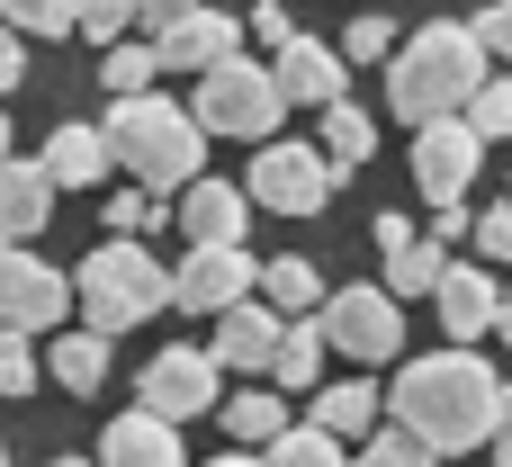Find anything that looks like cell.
Listing matches in <instances>:
<instances>
[{
	"mask_svg": "<svg viewBox=\"0 0 512 467\" xmlns=\"http://www.w3.org/2000/svg\"><path fill=\"white\" fill-rule=\"evenodd\" d=\"M495 405H504V378H495L468 342L405 360V378L387 387V423H405L432 459H468V450H486V441H495Z\"/></svg>",
	"mask_w": 512,
	"mask_h": 467,
	"instance_id": "cell-1",
	"label": "cell"
},
{
	"mask_svg": "<svg viewBox=\"0 0 512 467\" xmlns=\"http://www.w3.org/2000/svg\"><path fill=\"white\" fill-rule=\"evenodd\" d=\"M486 72H495V63H486L477 27H468V18H432V27H414V36H396V54H387V108H396L405 126L459 117Z\"/></svg>",
	"mask_w": 512,
	"mask_h": 467,
	"instance_id": "cell-2",
	"label": "cell"
},
{
	"mask_svg": "<svg viewBox=\"0 0 512 467\" xmlns=\"http://www.w3.org/2000/svg\"><path fill=\"white\" fill-rule=\"evenodd\" d=\"M99 135H108V153L135 171V189H153V198H171V189H189V180L207 171V126H198L180 99H162V90L117 99V108L99 117Z\"/></svg>",
	"mask_w": 512,
	"mask_h": 467,
	"instance_id": "cell-3",
	"label": "cell"
},
{
	"mask_svg": "<svg viewBox=\"0 0 512 467\" xmlns=\"http://www.w3.org/2000/svg\"><path fill=\"white\" fill-rule=\"evenodd\" d=\"M72 306H81L90 333H135V324H153V315L171 306V270L153 261V243L108 234V243L72 270Z\"/></svg>",
	"mask_w": 512,
	"mask_h": 467,
	"instance_id": "cell-4",
	"label": "cell"
},
{
	"mask_svg": "<svg viewBox=\"0 0 512 467\" xmlns=\"http://www.w3.org/2000/svg\"><path fill=\"white\" fill-rule=\"evenodd\" d=\"M189 117H198L207 135H234V144H270V135H279V117H288V99H279L270 63H243V54H225V63H207V72H198V99H189Z\"/></svg>",
	"mask_w": 512,
	"mask_h": 467,
	"instance_id": "cell-5",
	"label": "cell"
},
{
	"mask_svg": "<svg viewBox=\"0 0 512 467\" xmlns=\"http://www.w3.org/2000/svg\"><path fill=\"white\" fill-rule=\"evenodd\" d=\"M333 162L297 135H270V144H252V180H243V198H252V216H324L333 207Z\"/></svg>",
	"mask_w": 512,
	"mask_h": 467,
	"instance_id": "cell-6",
	"label": "cell"
},
{
	"mask_svg": "<svg viewBox=\"0 0 512 467\" xmlns=\"http://www.w3.org/2000/svg\"><path fill=\"white\" fill-rule=\"evenodd\" d=\"M315 324H324V342L342 351V360H360V369H387L396 351H405V306L387 297V288H324V306H315Z\"/></svg>",
	"mask_w": 512,
	"mask_h": 467,
	"instance_id": "cell-7",
	"label": "cell"
},
{
	"mask_svg": "<svg viewBox=\"0 0 512 467\" xmlns=\"http://www.w3.org/2000/svg\"><path fill=\"white\" fill-rule=\"evenodd\" d=\"M216 396H225V369H216L198 342L153 351V360H144V378H135V405H144V414H162V423H198V414H216Z\"/></svg>",
	"mask_w": 512,
	"mask_h": 467,
	"instance_id": "cell-8",
	"label": "cell"
},
{
	"mask_svg": "<svg viewBox=\"0 0 512 467\" xmlns=\"http://www.w3.org/2000/svg\"><path fill=\"white\" fill-rule=\"evenodd\" d=\"M252 288H261V261L243 243H189V261L171 270V306H189V315H225Z\"/></svg>",
	"mask_w": 512,
	"mask_h": 467,
	"instance_id": "cell-9",
	"label": "cell"
},
{
	"mask_svg": "<svg viewBox=\"0 0 512 467\" xmlns=\"http://www.w3.org/2000/svg\"><path fill=\"white\" fill-rule=\"evenodd\" d=\"M72 315V279L54 261H36L27 243H0V324L18 333H54Z\"/></svg>",
	"mask_w": 512,
	"mask_h": 467,
	"instance_id": "cell-10",
	"label": "cell"
},
{
	"mask_svg": "<svg viewBox=\"0 0 512 467\" xmlns=\"http://www.w3.org/2000/svg\"><path fill=\"white\" fill-rule=\"evenodd\" d=\"M477 162H486V144L468 135V117H432V126L414 135V189H423L432 207H468Z\"/></svg>",
	"mask_w": 512,
	"mask_h": 467,
	"instance_id": "cell-11",
	"label": "cell"
},
{
	"mask_svg": "<svg viewBox=\"0 0 512 467\" xmlns=\"http://www.w3.org/2000/svg\"><path fill=\"white\" fill-rule=\"evenodd\" d=\"M270 81H279L288 108H333V99H351V63H342V45H324V36H288V45L270 54Z\"/></svg>",
	"mask_w": 512,
	"mask_h": 467,
	"instance_id": "cell-12",
	"label": "cell"
},
{
	"mask_svg": "<svg viewBox=\"0 0 512 467\" xmlns=\"http://www.w3.org/2000/svg\"><path fill=\"white\" fill-rule=\"evenodd\" d=\"M225 54H243V18H225V9H180L171 27H153V63L162 72H207V63H225Z\"/></svg>",
	"mask_w": 512,
	"mask_h": 467,
	"instance_id": "cell-13",
	"label": "cell"
},
{
	"mask_svg": "<svg viewBox=\"0 0 512 467\" xmlns=\"http://www.w3.org/2000/svg\"><path fill=\"white\" fill-rule=\"evenodd\" d=\"M432 306H441V333H450V342H477V333H495V306H504V288H495V261H441V288H432Z\"/></svg>",
	"mask_w": 512,
	"mask_h": 467,
	"instance_id": "cell-14",
	"label": "cell"
},
{
	"mask_svg": "<svg viewBox=\"0 0 512 467\" xmlns=\"http://www.w3.org/2000/svg\"><path fill=\"white\" fill-rule=\"evenodd\" d=\"M171 225L189 234V243H243V225H252V198L234 189V180H189L180 189V207H171Z\"/></svg>",
	"mask_w": 512,
	"mask_h": 467,
	"instance_id": "cell-15",
	"label": "cell"
},
{
	"mask_svg": "<svg viewBox=\"0 0 512 467\" xmlns=\"http://www.w3.org/2000/svg\"><path fill=\"white\" fill-rule=\"evenodd\" d=\"M36 162H45V180H54V189H99V180L117 171V153H108V135H99L90 117H63V126L45 135V153H36Z\"/></svg>",
	"mask_w": 512,
	"mask_h": 467,
	"instance_id": "cell-16",
	"label": "cell"
},
{
	"mask_svg": "<svg viewBox=\"0 0 512 467\" xmlns=\"http://www.w3.org/2000/svg\"><path fill=\"white\" fill-rule=\"evenodd\" d=\"M270 351H279V306L243 297V306H225V315H216V342H207V360H216V369H270Z\"/></svg>",
	"mask_w": 512,
	"mask_h": 467,
	"instance_id": "cell-17",
	"label": "cell"
},
{
	"mask_svg": "<svg viewBox=\"0 0 512 467\" xmlns=\"http://www.w3.org/2000/svg\"><path fill=\"white\" fill-rule=\"evenodd\" d=\"M99 467H189L180 459V423H162V414H117L108 432H99Z\"/></svg>",
	"mask_w": 512,
	"mask_h": 467,
	"instance_id": "cell-18",
	"label": "cell"
},
{
	"mask_svg": "<svg viewBox=\"0 0 512 467\" xmlns=\"http://www.w3.org/2000/svg\"><path fill=\"white\" fill-rule=\"evenodd\" d=\"M54 180H45V162H0V243H36L45 234V216H54Z\"/></svg>",
	"mask_w": 512,
	"mask_h": 467,
	"instance_id": "cell-19",
	"label": "cell"
},
{
	"mask_svg": "<svg viewBox=\"0 0 512 467\" xmlns=\"http://www.w3.org/2000/svg\"><path fill=\"white\" fill-rule=\"evenodd\" d=\"M378 414H387V396H378V378H342V387H324L315 396V432H333V441H369L378 432Z\"/></svg>",
	"mask_w": 512,
	"mask_h": 467,
	"instance_id": "cell-20",
	"label": "cell"
},
{
	"mask_svg": "<svg viewBox=\"0 0 512 467\" xmlns=\"http://www.w3.org/2000/svg\"><path fill=\"white\" fill-rule=\"evenodd\" d=\"M45 378H54V387H72V396H99V387H108V333H90V324L54 333V351H45Z\"/></svg>",
	"mask_w": 512,
	"mask_h": 467,
	"instance_id": "cell-21",
	"label": "cell"
},
{
	"mask_svg": "<svg viewBox=\"0 0 512 467\" xmlns=\"http://www.w3.org/2000/svg\"><path fill=\"white\" fill-rule=\"evenodd\" d=\"M324 351H333V342H324V324H315V315H279L270 378H279V387H315V378H324Z\"/></svg>",
	"mask_w": 512,
	"mask_h": 467,
	"instance_id": "cell-22",
	"label": "cell"
},
{
	"mask_svg": "<svg viewBox=\"0 0 512 467\" xmlns=\"http://www.w3.org/2000/svg\"><path fill=\"white\" fill-rule=\"evenodd\" d=\"M315 117H324V144H315V153H324L333 171H360V162L378 153V126H369V108L333 99V108H315Z\"/></svg>",
	"mask_w": 512,
	"mask_h": 467,
	"instance_id": "cell-23",
	"label": "cell"
},
{
	"mask_svg": "<svg viewBox=\"0 0 512 467\" xmlns=\"http://www.w3.org/2000/svg\"><path fill=\"white\" fill-rule=\"evenodd\" d=\"M261 306H279V315H315V306H324V270H315L306 252L261 261Z\"/></svg>",
	"mask_w": 512,
	"mask_h": 467,
	"instance_id": "cell-24",
	"label": "cell"
},
{
	"mask_svg": "<svg viewBox=\"0 0 512 467\" xmlns=\"http://www.w3.org/2000/svg\"><path fill=\"white\" fill-rule=\"evenodd\" d=\"M261 467H351V459H342L333 432H315V423H279V432L261 441Z\"/></svg>",
	"mask_w": 512,
	"mask_h": 467,
	"instance_id": "cell-25",
	"label": "cell"
},
{
	"mask_svg": "<svg viewBox=\"0 0 512 467\" xmlns=\"http://www.w3.org/2000/svg\"><path fill=\"white\" fill-rule=\"evenodd\" d=\"M441 261H450V252L414 234L405 252H387V297H396V306H405V297H432V288H441Z\"/></svg>",
	"mask_w": 512,
	"mask_h": 467,
	"instance_id": "cell-26",
	"label": "cell"
},
{
	"mask_svg": "<svg viewBox=\"0 0 512 467\" xmlns=\"http://www.w3.org/2000/svg\"><path fill=\"white\" fill-rule=\"evenodd\" d=\"M459 117H468V135H477V144H504V135H512V81H504V72H486V81L468 90V108H459Z\"/></svg>",
	"mask_w": 512,
	"mask_h": 467,
	"instance_id": "cell-27",
	"label": "cell"
},
{
	"mask_svg": "<svg viewBox=\"0 0 512 467\" xmlns=\"http://www.w3.org/2000/svg\"><path fill=\"white\" fill-rule=\"evenodd\" d=\"M99 216H108V234H126V243H144L153 225H171V207H162L153 189H117V198H108Z\"/></svg>",
	"mask_w": 512,
	"mask_h": 467,
	"instance_id": "cell-28",
	"label": "cell"
},
{
	"mask_svg": "<svg viewBox=\"0 0 512 467\" xmlns=\"http://www.w3.org/2000/svg\"><path fill=\"white\" fill-rule=\"evenodd\" d=\"M279 423H288V414H279V396H234V405H225V441H234V450H261Z\"/></svg>",
	"mask_w": 512,
	"mask_h": 467,
	"instance_id": "cell-29",
	"label": "cell"
},
{
	"mask_svg": "<svg viewBox=\"0 0 512 467\" xmlns=\"http://www.w3.org/2000/svg\"><path fill=\"white\" fill-rule=\"evenodd\" d=\"M351 467H441V459H432L405 423H378V432L360 441V459H351Z\"/></svg>",
	"mask_w": 512,
	"mask_h": 467,
	"instance_id": "cell-30",
	"label": "cell"
},
{
	"mask_svg": "<svg viewBox=\"0 0 512 467\" xmlns=\"http://www.w3.org/2000/svg\"><path fill=\"white\" fill-rule=\"evenodd\" d=\"M153 72H162V63H153V45H126V36H117V45H108V63H99V81H108L117 99L153 90Z\"/></svg>",
	"mask_w": 512,
	"mask_h": 467,
	"instance_id": "cell-31",
	"label": "cell"
},
{
	"mask_svg": "<svg viewBox=\"0 0 512 467\" xmlns=\"http://www.w3.org/2000/svg\"><path fill=\"white\" fill-rule=\"evenodd\" d=\"M135 27V9L126 0H72V36H90V45H117Z\"/></svg>",
	"mask_w": 512,
	"mask_h": 467,
	"instance_id": "cell-32",
	"label": "cell"
},
{
	"mask_svg": "<svg viewBox=\"0 0 512 467\" xmlns=\"http://www.w3.org/2000/svg\"><path fill=\"white\" fill-rule=\"evenodd\" d=\"M36 378H45V360L27 351V333H18V324H0V396H27Z\"/></svg>",
	"mask_w": 512,
	"mask_h": 467,
	"instance_id": "cell-33",
	"label": "cell"
},
{
	"mask_svg": "<svg viewBox=\"0 0 512 467\" xmlns=\"http://www.w3.org/2000/svg\"><path fill=\"white\" fill-rule=\"evenodd\" d=\"M0 18L18 36H72V0H0Z\"/></svg>",
	"mask_w": 512,
	"mask_h": 467,
	"instance_id": "cell-34",
	"label": "cell"
},
{
	"mask_svg": "<svg viewBox=\"0 0 512 467\" xmlns=\"http://www.w3.org/2000/svg\"><path fill=\"white\" fill-rule=\"evenodd\" d=\"M387 54H396V27H387L378 9H360L351 36H342V63H387Z\"/></svg>",
	"mask_w": 512,
	"mask_h": 467,
	"instance_id": "cell-35",
	"label": "cell"
},
{
	"mask_svg": "<svg viewBox=\"0 0 512 467\" xmlns=\"http://www.w3.org/2000/svg\"><path fill=\"white\" fill-rule=\"evenodd\" d=\"M468 243H477V261H512V198H495V207H477Z\"/></svg>",
	"mask_w": 512,
	"mask_h": 467,
	"instance_id": "cell-36",
	"label": "cell"
},
{
	"mask_svg": "<svg viewBox=\"0 0 512 467\" xmlns=\"http://www.w3.org/2000/svg\"><path fill=\"white\" fill-rule=\"evenodd\" d=\"M468 27H477V45H486V63H512V0H486V9H477Z\"/></svg>",
	"mask_w": 512,
	"mask_h": 467,
	"instance_id": "cell-37",
	"label": "cell"
},
{
	"mask_svg": "<svg viewBox=\"0 0 512 467\" xmlns=\"http://www.w3.org/2000/svg\"><path fill=\"white\" fill-rule=\"evenodd\" d=\"M243 36H261V45H270V54H279V45H288V36H297V27H288V9H279V0H261V9H252V18H243Z\"/></svg>",
	"mask_w": 512,
	"mask_h": 467,
	"instance_id": "cell-38",
	"label": "cell"
},
{
	"mask_svg": "<svg viewBox=\"0 0 512 467\" xmlns=\"http://www.w3.org/2000/svg\"><path fill=\"white\" fill-rule=\"evenodd\" d=\"M18 81H27V36H18V27L0 18V99H9Z\"/></svg>",
	"mask_w": 512,
	"mask_h": 467,
	"instance_id": "cell-39",
	"label": "cell"
},
{
	"mask_svg": "<svg viewBox=\"0 0 512 467\" xmlns=\"http://www.w3.org/2000/svg\"><path fill=\"white\" fill-rule=\"evenodd\" d=\"M468 225H477V207H432V243H468Z\"/></svg>",
	"mask_w": 512,
	"mask_h": 467,
	"instance_id": "cell-40",
	"label": "cell"
},
{
	"mask_svg": "<svg viewBox=\"0 0 512 467\" xmlns=\"http://www.w3.org/2000/svg\"><path fill=\"white\" fill-rule=\"evenodd\" d=\"M126 9H135L144 27H171V18H180V9H198V0H126Z\"/></svg>",
	"mask_w": 512,
	"mask_h": 467,
	"instance_id": "cell-41",
	"label": "cell"
},
{
	"mask_svg": "<svg viewBox=\"0 0 512 467\" xmlns=\"http://www.w3.org/2000/svg\"><path fill=\"white\" fill-rule=\"evenodd\" d=\"M486 450H495V467H512V387H504V405H495V441Z\"/></svg>",
	"mask_w": 512,
	"mask_h": 467,
	"instance_id": "cell-42",
	"label": "cell"
},
{
	"mask_svg": "<svg viewBox=\"0 0 512 467\" xmlns=\"http://www.w3.org/2000/svg\"><path fill=\"white\" fill-rule=\"evenodd\" d=\"M369 234H378V252H405V243H414V225H405V216H378Z\"/></svg>",
	"mask_w": 512,
	"mask_h": 467,
	"instance_id": "cell-43",
	"label": "cell"
},
{
	"mask_svg": "<svg viewBox=\"0 0 512 467\" xmlns=\"http://www.w3.org/2000/svg\"><path fill=\"white\" fill-rule=\"evenodd\" d=\"M207 467H261V450H225V459H207Z\"/></svg>",
	"mask_w": 512,
	"mask_h": 467,
	"instance_id": "cell-44",
	"label": "cell"
},
{
	"mask_svg": "<svg viewBox=\"0 0 512 467\" xmlns=\"http://www.w3.org/2000/svg\"><path fill=\"white\" fill-rule=\"evenodd\" d=\"M495 333H504V351H512V297H504V306H495Z\"/></svg>",
	"mask_w": 512,
	"mask_h": 467,
	"instance_id": "cell-45",
	"label": "cell"
},
{
	"mask_svg": "<svg viewBox=\"0 0 512 467\" xmlns=\"http://www.w3.org/2000/svg\"><path fill=\"white\" fill-rule=\"evenodd\" d=\"M0 162H9V108H0Z\"/></svg>",
	"mask_w": 512,
	"mask_h": 467,
	"instance_id": "cell-46",
	"label": "cell"
},
{
	"mask_svg": "<svg viewBox=\"0 0 512 467\" xmlns=\"http://www.w3.org/2000/svg\"><path fill=\"white\" fill-rule=\"evenodd\" d=\"M45 467H99V459H45Z\"/></svg>",
	"mask_w": 512,
	"mask_h": 467,
	"instance_id": "cell-47",
	"label": "cell"
},
{
	"mask_svg": "<svg viewBox=\"0 0 512 467\" xmlns=\"http://www.w3.org/2000/svg\"><path fill=\"white\" fill-rule=\"evenodd\" d=\"M0 467H9V441H0Z\"/></svg>",
	"mask_w": 512,
	"mask_h": 467,
	"instance_id": "cell-48",
	"label": "cell"
},
{
	"mask_svg": "<svg viewBox=\"0 0 512 467\" xmlns=\"http://www.w3.org/2000/svg\"><path fill=\"white\" fill-rule=\"evenodd\" d=\"M504 198H512V189H504Z\"/></svg>",
	"mask_w": 512,
	"mask_h": 467,
	"instance_id": "cell-49",
	"label": "cell"
}]
</instances>
